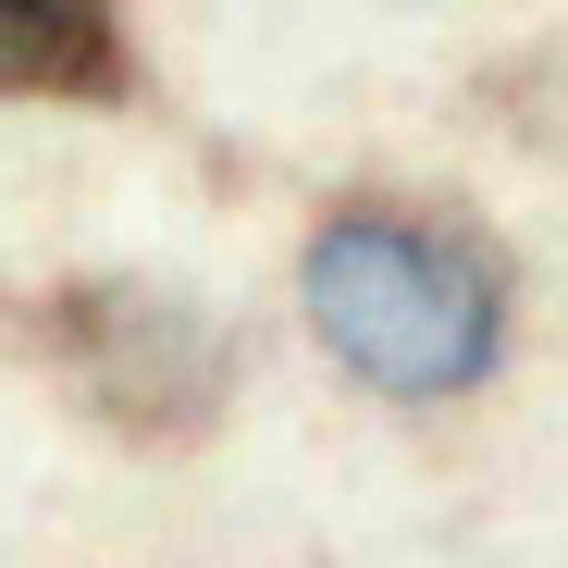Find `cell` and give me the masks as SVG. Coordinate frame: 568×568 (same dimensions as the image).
<instances>
[{"label": "cell", "instance_id": "3", "mask_svg": "<svg viewBox=\"0 0 568 568\" xmlns=\"http://www.w3.org/2000/svg\"><path fill=\"white\" fill-rule=\"evenodd\" d=\"M124 0H0V100H124Z\"/></svg>", "mask_w": 568, "mask_h": 568}, {"label": "cell", "instance_id": "1", "mask_svg": "<svg viewBox=\"0 0 568 568\" xmlns=\"http://www.w3.org/2000/svg\"><path fill=\"white\" fill-rule=\"evenodd\" d=\"M310 322L322 346L384 396H469L507 346V272L495 247L445 223V211H408V199H346L322 235H310Z\"/></svg>", "mask_w": 568, "mask_h": 568}, {"label": "cell", "instance_id": "2", "mask_svg": "<svg viewBox=\"0 0 568 568\" xmlns=\"http://www.w3.org/2000/svg\"><path fill=\"white\" fill-rule=\"evenodd\" d=\"M38 334L62 358V384L100 408L112 433H199L235 396L223 322L185 310V297H161V284H62Z\"/></svg>", "mask_w": 568, "mask_h": 568}]
</instances>
